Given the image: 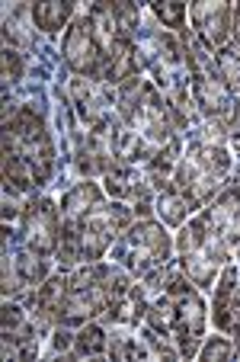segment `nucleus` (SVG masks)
<instances>
[{"mask_svg":"<svg viewBox=\"0 0 240 362\" xmlns=\"http://www.w3.org/2000/svg\"><path fill=\"white\" fill-rule=\"evenodd\" d=\"M29 29H35L32 4H16V7H10L7 16H4V42H7L10 48L32 52V48H35V35L29 33Z\"/></svg>","mask_w":240,"mask_h":362,"instance_id":"nucleus-16","label":"nucleus"},{"mask_svg":"<svg viewBox=\"0 0 240 362\" xmlns=\"http://www.w3.org/2000/svg\"><path fill=\"white\" fill-rule=\"evenodd\" d=\"M61 209L48 196H39V199H29L26 212L20 218V234H23V244L26 250L39 253V257H55L58 253V244H61Z\"/></svg>","mask_w":240,"mask_h":362,"instance_id":"nucleus-9","label":"nucleus"},{"mask_svg":"<svg viewBox=\"0 0 240 362\" xmlns=\"http://www.w3.org/2000/svg\"><path fill=\"white\" fill-rule=\"evenodd\" d=\"M103 202V189L93 183V180H80V183H74L68 192L61 196V221L64 228L68 225H77V221L83 218L87 212H93L96 205Z\"/></svg>","mask_w":240,"mask_h":362,"instance_id":"nucleus-15","label":"nucleus"},{"mask_svg":"<svg viewBox=\"0 0 240 362\" xmlns=\"http://www.w3.org/2000/svg\"><path fill=\"white\" fill-rule=\"evenodd\" d=\"M0 353L4 359H35L39 356V340H23V337H0Z\"/></svg>","mask_w":240,"mask_h":362,"instance_id":"nucleus-23","label":"nucleus"},{"mask_svg":"<svg viewBox=\"0 0 240 362\" xmlns=\"http://www.w3.org/2000/svg\"><path fill=\"white\" fill-rule=\"evenodd\" d=\"M131 221H135V212L128 205L119 202V199H112V202L103 199L77 225L61 228V244H58L55 260L61 263V269H74V267H83V263L103 260V253L116 244L119 234Z\"/></svg>","mask_w":240,"mask_h":362,"instance_id":"nucleus-3","label":"nucleus"},{"mask_svg":"<svg viewBox=\"0 0 240 362\" xmlns=\"http://www.w3.org/2000/svg\"><path fill=\"white\" fill-rule=\"evenodd\" d=\"M68 106L87 132L116 129L122 119L116 110V90L96 77H71L68 81Z\"/></svg>","mask_w":240,"mask_h":362,"instance_id":"nucleus-8","label":"nucleus"},{"mask_svg":"<svg viewBox=\"0 0 240 362\" xmlns=\"http://www.w3.org/2000/svg\"><path fill=\"white\" fill-rule=\"evenodd\" d=\"M179 42H183V52H186V64H189L192 100L199 106L202 119H215L224 129H231L234 116H237V100H234V90L221 77L215 55L199 42V35L189 33V29L179 33Z\"/></svg>","mask_w":240,"mask_h":362,"instance_id":"nucleus-5","label":"nucleus"},{"mask_svg":"<svg viewBox=\"0 0 240 362\" xmlns=\"http://www.w3.org/2000/svg\"><path fill=\"white\" fill-rule=\"evenodd\" d=\"M141 55H138L135 42H112L103 48V71H100V81L109 83L112 90L119 83L131 81V77H141Z\"/></svg>","mask_w":240,"mask_h":362,"instance_id":"nucleus-14","label":"nucleus"},{"mask_svg":"<svg viewBox=\"0 0 240 362\" xmlns=\"http://www.w3.org/2000/svg\"><path fill=\"white\" fill-rule=\"evenodd\" d=\"M202 218L221 234L227 247H240V177L227 183L212 202L202 209Z\"/></svg>","mask_w":240,"mask_h":362,"instance_id":"nucleus-13","label":"nucleus"},{"mask_svg":"<svg viewBox=\"0 0 240 362\" xmlns=\"http://www.w3.org/2000/svg\"><path fill=\"white\" fill-rule=\"evenodd\" d=\"M154 212H157V218L164 221L167 228H183L186 215H189V205H186V199L179 196L170 183H167L164 189L157 192V199H154Z\"/></svg>","mask_w":240,"mask_h":362,"instance_id":"nucleus-20","label":"nucleus"},{"mask_svg":"<svg viewBox=\"0 0 240 362\" xmlns=\"http://www.w3.org/2000/svg\"><path fill=\"white\" fill-rule=\"evenodd\" d=\"M227 138H231V148L240 154V100H237V116H234V125L227 129Z\"/></svg>","mask_w":240,"mask_h":362,"instance_id":"nucleus-26","label":"nucleus"},{"mask_svg":"<svg viewBox=\"0 0 240 362\" xmlns=\"http://www.w3.org/2000/svg\"><path fill=\"white\" fill-rule=\"evenodd\" d=\"M176 253H179V267L192 279V286L208 288L215 286V273L227 260L231 247L221 240V234L208 225L205 218H192L189 225L179 228L176 234Z\"/></svg>","mask_w":240,"mask_h":362,"instance_id":"nucleus-7","label":"nucleus"},{"mask_svg":"<svg viewBox=\"0 0 240 362\" xmlns=\"http://www.w3.org/2000/svg\"><path fill=\"white\" fill-rule=\"evenodd\" d=\"M215 64H218V71H221V77H224L227 87L240 90V48L227 42L218 55H215Z\"/></svg>","mask_w":240,"mask_h":362,"instance_id":"nucleus-22","label":"nucleus"},{"mask_svg":"<svg viewBox=\"0 0 240 362\" xmlns=\"http://www.w3.org/2000/svg\"><path fill=\"white\" fill-rule=\"evenodd\" d=\"M227 173H231V154L224 144L189 141V148L183 151V158L170 177V186L186 199L189 212H196L224 189Z\"/></svg>","mask_w":240,"mask_h":362,"instance_id":"nucleus-4","label":"nucleus"},{"mask_svg":"<svg viewBox=\"0 0 240 362\" xmlns=\"http://www.w3.org/2000/svg\"><path fill=\"white\" fill-rule=\"evenodd\" d=\"M61 62L74 71L77 77H96L103 71V45L93 33V23L87 13H77L71 26L64 29L61 39Z\"/></svg>","mask_w":240,"mask_h":362,"instance_id":"nucleus-10","label":"nucleus"},{"mask_svg":"<svg viewBox=\"0 0 240 362\" xmlns=\"http://www.w3.org/2000/svg\"><path fill=\"white\" fill-rule=\"evenodd\" d=\"M23 74H26V64H23V52L4 45V87H16L23 83Z\"/></svg>","mask_w":240,"mask_h":362,"instance_id":"nucleus-24","label":"nucleus"},{"mask_svg":"<svg viewBox=\"0 0 240 362\" xmlns=\"http://www.w3.org/2000/svg\"><path fill=\"white\" fill-rule=\"evenodd\" d=\"M58 151L42 110L26 100H4V186L32 196L52 183Z\"/></svg>","mask_w":240,"mask_h":362,"instance_id":"nucleus-1","label":"nucleus"},{"mask_svg":"<svg viewBox=\"0 0 240 362\" xmlns=\"http://www.w3.org/2000/svg\"><path fill=\"white\" fill-rule=\"evenodd\" d=\"M151 16L160 23L164 29H170L173 35H179L186 29V16H189V7L179 4V0H154L151 4Z\"/></svg>","mask_w":240,"mask_h":362,"instance_id":"nucleus-21","label":"nucleus"},{"mask_svg":"<svg viewBox=\"0 0 240 362\" xmlns=\"http://www.w3.org/2000/svg\"><path fill=\"white\" fill-rule=\"evenodd\" d=\"M189 282L192 279L176 263H167L164 269L144 279V295H148L144 324L170 337L179 349V359L199 356L205 334V301Z\"/></svg>","mask_w":240,"mask_h":362,"instance_id":"nucleus-2","label":"nucleus"},{"mask_svg":"<svg viewBox=\"0 0 240 362\" xmlns=\"http://www.w3.org/2000/svg\"><path fill=\"white\" fill-rule=\"evenodd\" d=\"M237 288H240V267L231 263L221 273L218 286H215V298H212V317L218 330H227V315H231V305L237 298Z\"/></svg>","mask_w":240,"mask_h":362,"instance_id":"nucleus-17","label":"nucleus"},{"mask_svg":"<svg viewBox=\"0 0 240 362\" xmlns=\"http://www.w3.org/2000/svg\"><path fill=\"white\" fill-rule=\"evenodd\" d=\"M48 279V257H39L32 250L4 253V298H23L35 292Z\"/></svg>","mask_w":240,"mask_h":362,"instance_id":"nucleus-11","label":"nucleus"},{"mask_svg":"<svg viewBox=\"0 0 240 362\" xmlns=\"http://www.w3.org/2000/svg\"><path fill=\"white\" fill-rule=\"evenodd\" d=\"M170 250L173 240L167 234L164 221L138 218L112 244V263L128 269L135 279H148L151 273H157V269H164L170 263Z\"/></svg>","mask_w":240,"mask_h":362,"instance_id":"nucleus-6","label":"nucleus"},{"mask_svg":"<svg viewBox=\"0 0 240 362\" xmlns=\"http://www.w3.org/2000/svg\"><path fill=\"white\" fill-rule=\"evenodd\" d=\"M231 356H234V343L227 340V337H212V340L199 349L202 362H227Z\"/></svg>","mask_w":240,"mask_h":362,"instance_id":"nucleus-25","label":"nucleus"},{"mask_svg":"<svg viewBox=\"0 0 240 362\" xmlns=\"http://www.w3.org/2000/svg\"><path fill=\"white\" fill-rule=\"evenodd\" d=\"M231 33H234V39H237V48H240V4L234 7V26H231Z\"/></svg>","mask_w":240,"mask_h":362,"instance_id":"nucleus-27","label":"nucleus"},{"mask_svg":"<svg viewBox=\"0 0 240 362\" xmlns=\"http://www.w3.org/2000/svg\"><path fill=\"white\" fill-rule=\"evenodd\" d=\"M189 16H192V26H196V35H199V42L208 48V52H215V48H224L227 39H231V20H234V10L231 4H224V0H196L189 7Z\"/></svg>","mask_w":240,"mask_h":362,"instance_id":"nucleus-12","label":"nucleus"},{"mask_svg":"<svg viewBox=\"0 0 240 362\" xmlns=\"http://www.w3.org/2000/svg\"><path fill=\"white\" fill-rule=\"evenodd\" d=\"M77 16V7L71 0H48V4H32V20L35 29L42 33H58V29H68L71 20Z\"/></svg>","mask_w":240,"mask_h":362,"instance_id":"nucleus-18","label":"nucleus"},{"mask_svg":"<svg viewBox=\"0 0 240 362\" xmlns=\"http://www.w3.org/2000/svg\"><path fill=\"white\" fill-rule=\"evenodd\" d=\"M237 260H240V247H237Z\"/></svg>","mask_w":240,"mask_h":362,"instance_id":"nucleus-28","label":"nucleus"},{"mask_svg":"<svg viewBox=\"0 0 240 362\" xmlns=\"http://www.w3.org/2000/svg\"><path fill=\"white\" fill-rule=\"evenodd\" d=\"M109 349V330L103 324L87 321L74 330V346H71V356L74 359H93V356H106Z\"/></svg>","mask_w":240,"mask_h":362,"instance_id":"nucleus-19","label":"nucleus"}]
</instances>
